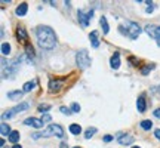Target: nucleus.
Returning a JSON list of instances; mask_svg holds the SVG:
<instances>
[{
  "mask_svg": "<svg viewBox=\"0 0 160 148\" xmlns=\"http://www.w3.org/2000/svg\"><path fill=\"white\" fill-rule=\"evenodd\" d=\"M77 20H79V22H80V25H82V27H87L91 18H89V15L85 14L83 11H79V12H77Z\"/></svg>",
  "mask_w": 160,
  "mask_h": 148,
  "instance_id": "8",
  "label": "nucleus"
},
{
  "mask_svg": "<svg viewBox=\"0 0 160 148\" xmlns=\"http://www.w3.org/2000/svg\"><path fill=\"white\" fill-rule=\"evenodd\" d=\"M9 142H12V144H16V142L20 141V132H16V130H13L12 133L9 135Z\"/></svg>",
  "mask_w": 160,
  "mask_h": 148,
  "instance_id": "19",
  "label": "nucleus"
},
{
  "mask_svg": "<svg viewBox=\"0 0 160 148\" xmlns=\"http://www.w3.org/2000/svg\"><path fill=\"white\" fill-rule=\"evenodd\" d=\"M136 108H138V111H140V113H144V111H145L147 104H145L144 96H140V98H138V101H136Z\"/></svg>",
  "mask_w": 160,
  "mask_h": 148,
  "instance_id": "12",
  "label": "nucleus"
},
{
  "mask_svg": "<svg viewBox=\"0 0 160 148\" xmlns=\"http://www.w3.org/2000/svg\"><path fill=\"white\" fill-rule=\"evenodd\" d=\"M60 110H61V113H62V114H67V115H70L71 113H73V111H71L70 108H67V107H61Z\"/></svg>",
  "mask_w": 160,
  "mask_h": 148,
  "instance_id": "28",
  "label": "nucleus"
},
{
  "mask_svg": "<svg viewBox=\"0 0 160 148\" xmlns=\"http://www.w3.org/2000/svg\"><path fill=\"white\" fill-rule=\"evenodd\" d=\"M70 132L73 135H79L80 132H82V128H80L79 124H71V126H70Z\"/></svg>",
  "mask_w": 160,
  "mask_h": 148,
  "instance_id": "23",
  "label": "nucleus"
},
{
  "mask_svg": "<svg viewBox=\"0 0 160 148\" xmlns=\"http://www.w3.org/2000/svg\"><path fill=\"white\" fill-rule=\"evenodd\" d=\"M37 110H39L40 113H42V114H46V111H47V110H51V105H49V104H40Z\"/></svg>",
  "mask_w": 160,
  "mask_h": 148,
  "instance_id": "24",
  "label": "nucleus"
},
{
  "mask_svg": "<svg viewBox=\"0 0 160 148\" xmlns=\"http://www.w3.org/2000/svg\"><path fill=\"white\" fill-rule=\"evenodd\" d=\"M133 142V136L132 135H120L119 136V144L120 145H129Z\"/></svg>",
  "mask_w": 160,
  "mask_h": 148,
  "instance_id": "9",
  "label": "nucleus"
},
{
  "mask_svg": "<svg viewBox=\"0 0 160 148\" xmlns=\"http://www.w3.org/2000/svg\"><path fill=\"white\" fill-rule=\"evenodd\" d=\"M27 11H28V5H27V3H21L20 6L16 7V11H15V12H16L18 16H24V15L27 14Z\"/></svg>",
  "mask_w": 160,
  "mask_h": 148,
  "instance_id": "13",
  "label": "nucleus"
},
{
  "mask_svg": "<svg viewBox=\"0 0 160 148\" xmlns=\"http://www.w3.org/2000/svg\"><path fill=\"white\" fill-rule=\"evenodd\" d=\"M110 64H111V68L114 70H117L120 67V54L119 52H114V55L111 56V59H110Z\"/></svg>",
  "mask_w": 160,
  "mask_h": 148,
  "instance_id": "10",
  "label": "nucleus"
},
{
  "mask_svg": "<svg viewBox=\"0 0 160 148\" xmlns=\"http://www.w3.org/2000/svg\"><path fill=\"white\" fill-rule=\"evenodd\" d=\"M61 85H62V83H61L60 80H51L49 81V90H51V92H60V89H61Z\"/></svg>",
  "mask_w": 160,
  "mask_h": 148,
  "instance_id": "11",
  "label": "nucleus"
},
{
  "mask_svg": "<svg viewBox=\"0 0 160 148\" xmlns=\"http://www.w3.org/2000/svg\"><path fill=\"white\" fill-rule=\"evenodd\" d=\"M13 148H22L21 145H13Z\"/></svg>",
  "mask_w": 160,
  "mask_h": 148,
  "instance_id": "35",
  "label": "nucleus"
},
{
  "mask_svg": "<svg viewBox=\"0 0 160 148\" xmlns=\"http://www.w3.org/2000/svg\"><path fill=\"white\" fill-rule=\"evenodd\" d=\"M141 128L144 129V130H150V129L153 128V121L151 120H142L141 121Z\"/></svg>",
  "mask_w": 160,
  "mask_h": 148,
  "instance_id": "21",
  "label": "nucleus"
},
{
  "mask_svg": "<svg viewBox=\"0 0 160 148\" xmlns=\"http://www.w3.org/2000/svg\"><path fill=\"white\" fill-rule=\"evenodd\" d=\"M100 24H101V27H102V31H104V34H108V31H110V27H108V22H107L105 16H101Z\"/></svg>",
  "mask_w": 160,
  "mask_h": 148,
  "instance_id": "17",
  "label": "nucleus"
},
{
  "mask_svg": "<svg viewBox=\"0 0 160 148\" xmlns=\"http://www.w3.org/2000/svg\"><path fill=\"white\" fill-rule=\"evenodd\" d=\"M36 36H37V40H39V45L42 49H46V50H51L55 47L56 45V36L53 33V30L47 25H40L36 30Z\"/></svg>",
  "mask_w": 160,
  "mask_h": 148,
  "instance_id": "1",
  "label": "nucleus"
},
{
  "mask_svg": "<svg viewBox=\"0 0 160 148\" xmlns=\"http://www.w3.org/2000/svg\"><path fill=\"white\" fill-rule=\"evenodd\" d=\"M25 50H27L25 54L28 55L30 58H33V56H34V50H33V46H30V45H27V46H25Z\"/></svg>",
  "mask_w": 160,
  "mask_h": 148,
  "instance_id": "26",
  "label": "nucleus"
},
{
  "mask_svg": "<svg viewBox=\"0 0 160 148\" xmlns=\"http://www.w3.org/2000/svg\"><path fill=\"white\" fill-rule=\"evenodd\" d=\"M76 62H77V67L80 70H85L91 65V58H89V54H87V50L85 49H82L79 50L77 54H76Z\"/></svg>",
  "mask_w": 160,
  "mask_h": 148,
  "instance_id": "2",
  "label": "nucleus"
},
{
  "mask_svg": "<svg viewBox=\"0 0 160 148\" xmlns=\"http://www.w3.org/2000/svg\"><path fill=\"white\" fill-rule=\"evenodd\" d=\"M28 108H30V104H28V102H21L20 105L13 107L12 110H9V111H7V113H5L2 117H3V119H12L15 114L22 113V111H25V110H28Z\"/></svg>",
  "mask_w": 160,
  "mask_h": 148,
  "instance_id": "5",
  "label": "nucleus"
},
{
  "mask_svg": "<svg viewBox=\"0 0 160 148\" xmlns=\"http://www.w3.org/2000/svg\"><path fill=\"white\" fill-rule=\"evenodd\" d=\"M154 135H156L157 139H160V129H156V130H154Z\"/></svg>",
  "mask_w": 160,
  "mask_h": 148,
  "instance_id": "31",
  "label": "nucleus"
},
{
  "mask_svg": "<svg viewBox=\"0 0 160 148\" xmlns=\"http://www.w3.org/2000/svg\"><path fill=\"white\" fill-rule=\"evenodd\" d=\"M153 9H154V6H150V7H147V12H148V14H151V12H153Z\"/></svg>",
  "mask_w": 160,
  "mask_h": 148,
  "instance_id": "33",
  "label": "nucleus"
},
{
  "mask_svg": "<svg viewBox=\"0 0 160 148\" xmlns=\"http://www.w3.org/2000/svg\"><path fill=\"white\" fill-rule=\"evenodd\" d=\"M16 34H18V39H20V40H27V31L24 27H18Z\"/></svg>",
  "mask_w": 160,
  "mask_h": 148,
  "instance_id": "20",
  "label": "nucleus"
},
{
  "mask_svg": "<svg viewBox=\"0 0 160 148\" xmlns=\"http://www.w3.org/2000/svg\"><path fill=\"white\" fill-rule=\"evenodd\" d=\"M126 36L131 39V40H135V39H138V36L141 34V31H142V28L136 24V22H126Z\"/></svg>",
  "mask_w": 160,
  "mask_h": 148,
  "instance_id": "3",
  "label": "nucleus"
},
{
  "mask_svg": "<svg viewBox=\"0 0 160 148\" xmlns=\"http://www.w3.org/2000/svg\"><path fill=\"white\" fill-rule=\"evenodd\" d=\"M111 139H113V136H111V135H105V136H104V141L105 142H110Z\"/></svg>",
  "mask_w": 160,
  "mask_h": 148,
  "instance_id": "30",
  "label": "nucleus"
},
{
  "mask_svg": "<svg viewBox=\"0 0 160 148\" xmlns=\"http://www.w3.org/2000/svg\"><path fill=\"white\" fill-rule=\"evenodd\" d=\"M89 39H91V41H92V46L93 47L100 46V40H98V33H96V31H92V33H91V36H89Z\"/></svg>",
  "mask_w": 160,
  "mask_h": 148,
  "instance_id": "15",
  "label": "nucleus"
},
{
  "mask_svg": "<svg viewBox=\"0 0 160 148\" xmlns=\"http://www.w3.org/2000/svg\"><path fill=\"white\" fill-rule=\"evenodd\" d=\"M154 115H156L157 119H160V108H157V110L154 111Z\"/></svg>",
  "mask_w": 160,
  "mask_h": 148,
  "instance_id": "32",
  "label": "nucleus"
},
{
  "mask_svg": "<svg viewBox=\"0 0 160 148\" xmlns=\"http://www.w3.org/2000/svg\"><path fill=\"white\" fill-rule=\"evenodd\" d=\"M22 94H24V92H21V90H13V92H7V98L15 101V99H20L21 96H22Z\"/></svg>",
  "mask_w": 160,
  "mask_h": 148,
  "instance_id": "16",
  "label": "nucleus"
},
{
  "mask_svg": "<svg viewBox=\"0 0 160 148\" xmlns=\"http://www.w3.org/2000/svg\"><path fill=\"white\" fill-rule=\"evenodd\" d=\"M145 31H147V34H148L150 37L160 40V27L159 25H147Z\"/></svg>",
  "mask_w": 160,
  "mask_h": 148,
  "instance_id": "6",
  "label": "nucleus"
},
{
  "mask_svg": "<svg viewBox=\"0 0 160 148\" xmlns=\"http://www.w3.org/2000/svg\"><path fill=\"white\" fill-rule=\"evenodd\" d=\"M40 135H43V136H58V138H62V136H64V129L61 128L60 124H49L46 130Z\"/></svg>",
  "mask_w": 160,
  "mask_h": 148,
  "instance_id": "4",
  "label": "nucleus"
},
{
  "mask_svg": "<svg viewBox=\"0 0 160 148\" xmlns=\"http://www.w3.org/2000/svg\"><path fill=\"white\" fill-rule=\"evenodd\" d=\"M61 148H68V145H67L65 142H62V144H61Z\"/></svg>",
  "mask_w": 160,
  "mask_h": 148,
  "instance_id": "34",
  "label": "nucleus"
},
{
  "mask_svg": "<svg viewBox=\"0 0 160 148\" xmlns=\"http://www.w3.org/2000/svg\"><path fill=\"white\" fill-rule=\"evenodd\" d=\"M74 148H80V147H74Z\"/></svg>",
  "mask_w": 160,
  "mask_h": 148,
  "instance_id": "37",
  "label": "nucleus"
},
{
  "mask_svg": "<svg viewBox=\"0 0 160 148\" xmlns=\"http://www.w3.org/2000/svg\"><path fill=\"white\" fill-rule=\"evenodd\" d=\"M52 119H51V115L49 114H43V117H42V121L43 123H47V121H51Z\"/></svg>",
  "mask_w": 160,
  "mask_h": 148,
  "instance_id": "29",
  "label": "nucleus"
},
{
  "mask_svg": "<svg viewBox=\"0 0 160 148\" xmlns=\"http://www.w3.org/2000/svg\"><path fill=\"white\" fill-rule=\"evenodd\" d=\"M95 133H96V128H89L86 132H85V138H86V139H91Z\"/></svg>",
  "mask_w": 160,
  "mask_h": 148,
  "instance_id": "22",
  "label": "nucleus"
},
{
  "mask_svg": "<svg viewBox=\"0 0 160 148\" xmlns=\"http://www.w3.org/2000/svg\"><path fill=\"white\" fill-rule=\"evenodd\" d=\"M12 133V130H11V128H9V124L7 123H2L0 124V135L2 136H7V135Z\"/></svg>",
  "mask_w": 160,
  "mask_h": 148,
  "instance_id": "14",
  "label": "nucleus"
},
{
  "mask_svg": "<svg viewBox=\"0 0 160 148\" xmlns=\"http://www.w3.org/2000/svg\"><path fill=\"white\" fill-rule=\"evenodd\" d=\"M132 148H140V147H132Z\"/></svg>",
  "mask_w": 160,
  "mask_h": 148,
  "instance_id": "36",
  "label": "nucleus"
},
{
  "mask_svg": "<svg viewBox=\"0 0 160 148\" xmlns=\"http://www.w3.org/2000/svg\"><path fill=\"white\" fill-rule=\"evenodd\" d=\"M36 86V81H27L24 83V86H22V92H31Z\"/></svg>",
  "mask_w": 160,
  "mask_h": 148,
  "instance_id": "18",
  "label": "nucleus"
},
{
  "mask_svg": "<svg viewBox=\"0 0 160 148\" xmlns=\"http://www.w3.org/2000/svg\"><path fill=\"white\" fill-rule=\"evenodd\" d=\"M71 111H73V113H79L80 111V105L77 104V102H73V105H71Z\"/></svg>",
  "mask_w": 160,
  "mask_h": 148,
  "instance_id": "27",
  "label": "nucleus"
},
{
  "mask_svg": "<svg viewBox=\"0 0 160 148\" xmlns=\"http://www.w3.org/2000/svg\"><path fill=\"white\" fill-rule=\"evenodd\" d=\"M2 54L3 55L11 54V46H9V43H2Z\"/></svg>",
  "mask_w": 160,
  "mask_h": 148,
  "instance_id": "25",
  "label": "nucleus"
},
{
  "mask_svg": "<svg viewBox=\"0 0 160 148\" xmlns=\"http://www.w3.org/2000/svg\"><path fill=\"white\" fill-rule=\"evenodd\" d=\"M24 123L28 124V126H33V128H36V129L43 128V121H42V119H36V117H28V119H25Z\"/></svg>",
  "mask_w": 160,
  "mask_h": 148,
  "instance_id": "7",
  "label": "nucleus"
}]
</instances>
